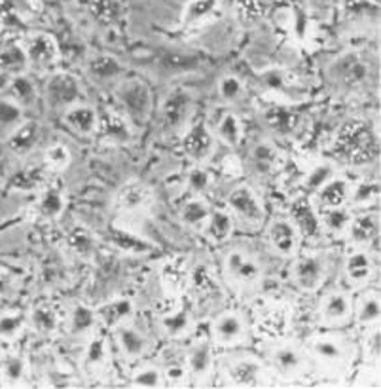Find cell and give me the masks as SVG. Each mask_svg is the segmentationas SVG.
Returning <instances> with one entry per match:
<instances>
[{"mask_svg": "<svg viewBox=\"0 0 381 389\" xmlns=\"http://www.w3.org/2000/svg\"><path fill=\"white\" fill-rule=\"evenodd\" d=\"M334 154L349 164H366L378 154V139L368 122L349 120L336 133L332 143Z\"/></svg>", "mask_w": 381, "mask_h": 389, "instance_id": "6da1fadb", "label": "cell"}, {"mask_svg": "<svg viewBox=\"0 0 381 389\" xmlns=\"http://www.w3.org/2000/svg\"><path fill=\"white\" fill-rule=\"evenodd\" d=\"M224 276L236 291L254 292L262 287L264 266L249 251L232 249L224 257Z\"/></svg>", "mask_w": 381, "mask_h": 389, "instance_id": "7a4b0ae2", "label": "cell"}, {"mask_svg": "<svg viewBox=\"0 0 381 389\" xmlns=\"http://www.w3.org/2000/svg\"><path fill=\"white\" fill-rule=\"evenodd\" d=\"M309 354L323 369L341 372L351 367L355 346L341 334H317L309 340Z\"/></svg>", "mask_w": 381, "mask_h": 389, "instance_id": "3957f363", "label": "cell"}, {"mask_svg": "<svg viewBox=\"0 0 381 389\" xmlns=\"http://www.w3.org/2000/svg\"><path fill=\"white\" fill-rule=\"evenodd\" d=\"M116 99L135 124H143L152 112L154 97L150 88L139 78H125L116 86Z\"/></svg>", "mask_w": 381, "mask_h": 389, "instance_id": "277c9868", "label": "cell"}, {"mask_svg": "<svg viewBox=\"0 0 381 389\" xmlns=\"http://www.w3.org/2000/svg\"><path fill=\"white\" fill-rule=\"evenodd\" d=\"M192 93L186 88H173L161 103V125L169 133H179L186 127L190 114H192Z\"/></svg>", "mask_w": 381, "mask_h": 389, "instance_id": "5b68a950", "label": "cell"}, {"mask_svg": "<svg viewBox=\"0 0 381 389\" xmlns=\"http://www.w3.org/2000/svg\"><path fill=\"white\" fill-rule=\"evenodd\" d=\"M257 328L271 342L283 338L292 325V308L286 302H268L254 313Z\"/></svg>", "mask_w": 381, "mask_h": 389, "instance_id": "8992f818", "label": "cell"}, {"mask_svg": "<svg viewBox=\"0 0 381 389\" xmlns=\"http://www.w3.org/2000/svg\"><path fill=\"white\" fill-rule=\"evenodd\" d=\"M270 361L273 370L286 380H296L305 372V355L294 342L273 340L270 348Z\"/></svg>", "mask_w": 381, "mask_h": 389, "instance_id": "52a82bcc", "label": "cell"}, {"mask_svg": "<svg viewBox=\"0 0 381 389\" xmlns=\"http://www.w3.org/2000/svg\"><path fill=\"white\" fill-rule=\"evenodd\" d=\"M328 72H330L332 82H336L341 88H347V90H353V88H361L368 82L370 65L359 54H343L338 59H334Z\"/></svg>", "mask_w": 381, "mask_h": 389, "instance_id": "ba28073f", "label": "cell"}, {"mask_svg": "<svg viewBox=\"0 0 381 389\" xmlns=\"http://www.w3.org/2000/svg\"><path fill=\"white\" fill-rule=\"evenodd\" d=\"M226 380L234 388H262L270 383V376L258 359L243 355L226 365Z\"/></svg>", "mask_w": 381, "mask_h": 389, "instance_id": "9c48e42d", "label": "cell"}, {"mask_svg": "<svg viewBox=\"0 0 381 389\" xmlns=\"http://www.w3.org/2000/svg\"><path fill=\"white\" fill-rule=\"evenodd\" d=\"M229 213L245 223L250 228H258L266 219V209H264L260 198L257 192L249 186H236L226 198Z\"/></svg>", "mask_w": 381, "mask_h": 389, "instance_id": "30bf717a", "label": "cell"}, {"mask_svg": "<svg viewBox=\"0 0 381 389\" xmlns=\"http://www.w3.org/2000/svg\"><path fill=\"white\" fill-rule=\"evenodd\" d=\"M213 340L222 346V348H234V346H241L249 340V325L239 312L228 310V312L220 313L215 321H213Z\"/></svg>", "mask_w": 381, "mask_h": 389, "instance_id": "8fae6325", "label": "cell"}, {"mask_svg": "<svg viewBox=\"0 0 381 389\" xmlns=\"http://www.w3.org/2000/svg\"><path fill=\"white\" fill-rule=\"evenodd\" d=\"M326 278V260L321 253H309L292 266V281L304 292L317 291Z\"/></svg>", "mask_w": 381, "mask_h": 389, "instance_id": "7c38bea8", "label": "cell"}, {"mask_svg": "<svg viewBox=\"0 0 381 389\" xmlns=\"http://www.w3.org/2000/svg\"><path fill=\"white\" fill-rule=\"evenodd\" d=\"M302 234L292 219H275L268 226V244L279 257L291 258L300 249Z\"/></svg>", "mask_w": 381, "mask_h": 389, "instance_id": "4fadbf2b", "label": "cell"}, {"mask_svg": "<svg viewBox=\"0 0 381 389\" xmlns=\"http://www.w3.org/2000/svg\"><path fill=\"white\" fill-rule=\"evenodd\" d=\"M46 95H48L49 103L54 104L56 109L67 111L72 104L80 103L82 86L69 72H59L56 77L49 78L48 86H46Z\"/></svg>", "mask_w": 381, "mask_h": 389, "instance_id": "5bb4252c", "label": "cell"}, {"mask_svg": "<svg viewBox=\"0 0 381 389\" xmlns=\"http://www.w3.org/2000/svg\"><path fill=\"white\" fill-rule=\"evenodd\" d=\"M353 315V300L343 291H332L321 300L319 317L325 327H340Z\"/></svg>", "mask_w": 381, "mask_h": 389, "instance_id": "9a60e30c", "label": "cell"}, {"mask_svg": "<svg viewBox=\"0 0 381 389\" xmlns=\"http://www.w3.org/2000/svg\"><path fill=\"white\" fill-rule=\"evenodd\" d=\"M182 150L190 160L197 164L211 158V154L215 150V137L205 122H197L188 129L186 135L182 137Z\"/></svg>", "mask_w": 381, "mask_h": 389, "instance_id": "2e32d148", "label": "cell"}, {"mask_svg": "<svg viewBox=\"0 0 381 389\" xmlns=\"http://www.w3.org/2000/svg\"><path fill=\"white\" fill-rule=\"evenodd\" d=\"M154 203V192L146 186L145 182L131 181L120 188L116 196V205L127 213H139L146 211Z\"/></svg>", "mask_w": 381, "mask_h": 389, "instance_id": "e0dca14e", "label": "cell"}, {"mask_svg": "<svg viewBox=\"0 0 381 389\" xmlns=\"http://www.w3.org/2000/svg\"><path fill=\"white\" fill-rule=\"evenodd\" d=\"M63 122L82 137H90L99 132V114L95 112V109H91L88 104L76 103L69 106L63 112Z\"/></svg>", "mask_w": 381, "mask_h": 389, "instance_id": "ac0fdd59", "label": "cell"}, {"mask_svg": "<svg viewBox=\"0 0 381 389\" xmlns=\"http://www.w3.org/2000/svg\"><path fill=\"white\" fill-rule=\"evenodd\" d=\"M374 276V258L364 247H355L346 258V278L351 285L368 283Z\"/></svg>", "mask_w": 381, "mask_h": 389, "instance_id": "d6986e66", "label": "cell"}, {"mask_svg": "<svg viewBox=\"0 0 381 389\" xmlns=\"http://www.w3.org/2000/svg\"><path fill=\"white\" fill-rule=\"evenodd\" d=\"M380 232V219L375 213H362L351 216L346 236L353 247H366L374 241Z\"/></svg>", "mask_w": 381, "mask_h": 389, "instance_id": "ffe728a7", "label": "cell"}, {"mask_svg": "<svg viewBox=\"0 0 381 389\" xmlns=\"http://www.w3.org/2000/svg\"><path fill=\"white\" fill-rule=\"evenodd\" d=\"M315 192H317V203L321 209L346 207L349 203V196H351V184L346 179L332 175Z\"/></svg>", "mask_w": 381, "mask_h": 389, "instance_id": "44dd1931", "label": "cell"}, {"mask_svg": "<svg viewBox=\"0 0 381 389\" xmlns=\"http://www.w3.org/2000/svg\"><path fill=\"white\" fill-rule=\"evenodd\" d=\"M264 122L271 132L277 133L281 137H291L302 125L298 112L292 111L289 106H268L264 111Z\"/></svg>", "mask_w": 381, "mask_h": 389, "instance_id": "7402d4cb", "label": "cell"}, {"mask_svg": "<svg viewBox=\"0 0 381 389\" xmlns=\"http://www.w3.org/2000/svg\"><path fill=\"white\" fill-rule=\"evenodd\" d=\"M213 348L209 340H200L195 342L192 348L188 349L186 354V365H188V372L194 376L195 380L200 382H205L211 372H213Z\"/></svg>", "mask_w": 381, "mask_h": 389, "instance_id": "603a6c76", "label": "cell"}, {"mask_svg": "<svg viewBox=\"0 0 381 389\" xmlns=\"http://www.w3.org/2000/svg\"><path fill=\"white\" fill-rule=\"evenodd\" d=\"M114 331H116V340H118L120 349H122V354L127 359H139L150 349L148 338L140 331L131 327L129 323H124V325H120Z\"/></svg>", "mask_w": 381, "mask_h": 389, "instance_id": "cb8c5ba5", "label": "cell"}, {"mask_svg": "<svg viewBox=\"0 0 381 389\" xmlns=\"http://www.w3.org/2000/svg\"><path fill=\"white\" fill-rule=\"evenodd\" d=\"M40 141V124L38 122H21L14 132L8 137V148L10 152L17 156H27L36 143Z\"/></svg>", "mask_w": 381, "mask_h": 389, "instance_id": "d4e9b609", "label": "cell"}, {"mask_svg": "<svg viewBox=\"0 0 381 389\" xmlns=\"http://www.w3.org/2000/svg\"><path fill=\"white\" fill-rule=\"evenodd\" d=\"M188 278H190V268L184 257L171 258L161 266V285L169 294L181 292L188 285Z\"/></svg>", "mask_w": 381, "mask_h": 389, "instance_id": "484cf974", "label": "cell"}, {"mask_svg": "<svg viewBox=\"0 0 381 389\" xmlns=\"http://www.w3.org/2000/svg\"><path fill=\"white\" fill-rule=\"evenodd\" d=\"M99 132L111 143H129L133 139L131 124L114 111H106L103 118H99Z\"/></svg>", "mask_w": 381, "mask_h": 389, "instance_id": "4316f807", "label": "cell"}, {"mask_svg": "<svg viewBox=\"0 0 381 389\" xmlns=\"http://www.w3.org/2000/svg\"><path fill=\"white\" fill-rule=\"evenodd\" d=\"M27 57L29 61L36 63L40 67H49V65H56V61L59 59V48H57V42L48 35H36L31 38L27 46Z\"/></svg>", "mask_w": 381, "mask_h": 389, "instance_id": "83f0119b", "label": "cell"}, {"mask_svg": "<svg viewBox=\"0 0 381 389\" xmlns=\"http://www.w3.org/2000/svg\"><path fill=\"white\" fill-rule=\"evenodd\" d=\"M67 205V198H65V190H63L61 182H51L44 188V192L40 194L38 200V213L42 219L46 221H54L61 215Z\"/></svg>", "mask_w": 381, "mask_h": 389, "instance_id": "f1b7e54d", "label": "cell"}, {"mask_svg": "<svg viewBox=\"0 0 381 389\" xmlns=\"http://www.w3.org/2000/svg\"><path fill=\"white\" fill-rule=\"evenodd\" d=\"M133 315V302L127 299H114L104 302L97 310L99 321L106 327L116 328L124 323H129V317Z\"/></svg>", "mask_w": 381, "mask_h": 389, "instance_id": "f546056e", "label": "cell"}, {"mask_svg": "<svg viewBox=\"0 0 381 389\" xmlns=\"http://www.w3.org/2000/svg\"><path fill=\"white\" fill-rule=\"evenodd\" d=\"M355 317L359 321V325L362 327H375L380 323V313H381V302L380 294L375 291L362 292L357 304L353 306Z\"/></svg>", "mask_w": 381, "mask_h": 389, "instance_id": "4dcf8cb0", "label": "cell"}, {"mask_svg": "<svg viewBox=\"0 0 381 389\" xmlns=\"http://www.w3.org/2000/svg\"><path fill=\"white\" fill-rule=\"evenodd\" d=\"M250 164L258 173H271L273 169H277L279 161H281V154H279L277 146L270 143V141H260L250 148L249 152Z\"/></svg>", "mask_w": 381, "mask_h": 389, "instance_id": "1f68e13d", "label": "cell"}, {"mask_svg": "<svg viewBox=\"0 0 381 389\" xmlns=\"http://www.w3.org/2000/svg\"><path fill=\"white\" fill-rule=\"evenodd\" d=\"M192 315L186 308H173L160 317L161 331L171 338H182L192 331Z\"/></svg>", "mask_w": 381, "mask_h": 389, "instance_id": "d6a6232c", "label": "cell"}, {"mask_svg": "<svg viewBox=\"0 0 381 389\" xmlns=\"http://www.w3.org/2000/svg\"><path fill=\"white\" fill-rule=\"evenodd\" d=\"M207 234L209 241L213 244H224L228 241L232 234H234V216L229 211H224V209H216V211H211V216H209L207 226L203 230Z\"/></svg>", "mask_w": 381, "mask_h": 389, "instance_id": "836d02e7", "label": "cell"}, {"mask_svg": "<svg viewBox=\"0 0 381 389\" xmlns=\"http://www.w3.org/2000/svg\"><path fill=\"white\" fill-rule=\"evenodd\" d=\"M209 216H211V207L207 202H203L200 196H195L194 200H188L181 209L182 223L186 224L188 228L203 232L207 226Z\"/></svg>", "mask_w": 381, "mask_h": 389, "instance_id": "e575fe53", "label": "cell"}, {"mask_svg": "<svg viewBox=\"0 0 381 389\" xmlns=\"http://www.w3.org/2000/svg\"><path fill=\"white\" fill-rule=\"evenodd\" d=\"M88 72L95 78L97 82H108V80H116L124 74V67L122 63L112 56H95L88 65Z\"/></svg>", "mask_w": 381, "mask_h": 389, "instance_id": "d590c367", "label": "cell"}, {"mask_svg": "<svg viewBox=\"0 0 381 389\" xmlns=\"http://www.w3.org/2000/svg\"><path fill=\"white\" fill-rule=\"evenodd\" d=\"M67 247H69L78 258L83 260H90L95 255V237L91 234L90 230L83 228V226H74L70 230L69 236H67Z\"/></svg>", "mask_w": 381, "mask_h": 389, "instance_id": "8d00e7d4", "label": "cell"}, {"mask_svg": "<svg viewBox=\"0 0 381 389\" xmlns=\"http://www.w3.org/2000/svg\"><path fill=\"white\" fill-rule=\"evenodd\" d=\"M97 312H93L91 308L83 304H74L72 312L69 315V331L74 336H90L93 328L97 325Z\"/></svg>", "mask_w": 381, "mask_h": 389, "instance_id": "74e56055", "label": "cell"}, {"mask_svg": "<svg viewBox=\"0 0 381 389\" xmlns=\"http://www.w3.org/2000/svg\"><path fill=\"white\" fill-rule=\"evenodd\" d=\"M292 223L296 224L302 236H315L321 232V221L317 209L311 203L302 202L294 207V219Z\"/></svg>", "mask_w": 381, "mask_h": 389, "instance_id": "f35d334b", "label": "cell"}, {"mask_svg": "<svg viewBox=\"0 0 381 389\" xmlns=\"http://www.w3.org/2000/svg\"><path fill=\"white\" fill-rule=\"evenodd\" d=\"M216 135H218V139H222V143H226L228 146H234V148L239 146L243 135H245L241 120L237 118L234 112H226L216 124Z\"/></svg>", "mask_w": 381, "mask_h": 389, "instance_id": "ab89813d", "label": "cell"}, {"mask_svg": "<svg viewBox=\"0 0 381 389\" xmlns=\"http://www.w3.org/2000/svg\"><path fill=\"white\" fill-rule=\"evenodd\" d=\"M6 91H8V97L14 99L15 103L21 104V106L35 104L36 99H38L35 84L31 82V78L21 77V74H15L14 78H10V84H8Z\"/></svg>", "mask_w": 381, "mask_h": 389, "instance_id": "60d3db41", "label": "cell"}, {"mask_svg": "<svg viewBox=\"0 0 381 389\" xmlns=\"http://www.w3.org/2000/svg\"><path fill=\"white\" fill-rule=\"evenodd\" d=\"M321 230H326L334 236H346L347 226L351 223V213L346 207L323 209L319 215Z\"/></svg>", "mask_w": 381, "mask_h": 389, "instance_id": "b9f144b4", "label": "cell"}, {"mask_svg": "<svg viewBox=\"0 0 381 389\" xmlns=\"http://www.w3.org/2000/svg\"><path fill=\"white\" fill-rule=\"evenodd\" d=\"M83 365L90 370H103L108 367V344L103 336H93L83 354Z\"/></svg>", "mask_w": 381, "mask_h": 389, "instance_id": "7bdbcfd3", "label": "cell"}, {"mask_svg": "<svg viewBox=\"0 0 381 389\" xmlns=\"http://www.w3.org/2000/svg\"><path fill=\"white\" fill-rule=\"evenodd\" d=\"M31 323L33 327L42 334H54L59 328V317H57V312L51 306H46V304H40L36 306L31 313Z\"/></svg>", "mask_w": 381, "mask_h": 389, "instance_id": "ee69618b", "label": "cell"}, {"mask_svg": "<svg viewBox=\"0 0 381 389\" xmlns=\"http://www.w3.org/2000/svg\"><path fill=\"white\" fill-rule=\"evenodd\" d=\"M112 244L116 245L118 249L125 251V253H131V255H146L152 249L150 244H146L140 237L133 236V234L124 232V230H114L112 232Z\"/></svg>", "mask_w": 381, "mask_h": 389, "instance_id": "f6af8a7d", "label": "cell"}, {"mask_svg": "<svg viewBox=\"0 0 381 389\" xmlns=\"http://www.w3.org/2000/svg\"><path fill=\"white\" fill-rule=\"evenodd\" d=\"M188 285L192 287L195 291L197 296L201 299H207V296H213L216 291H218V285H216L215 278L209 273L207 268H197L195 271H190V278H188Z\"/></svg>", "mask_w": 381, "mask_h": 389, "instance_id": "bcb514c9", "label": "cell"}, {"mask_svg": "<svg viewBox=\"0 0 381 389\" xmlns=\"http://www.w3.org/2000/svg\"><path fill=\"white\" fill-rule=\"evenodd\" d=\"M218 95L224 103H237L245 95V84L236 74H226L218 80Z\"/></svg>", "mask_w": 381, "mask_h": 389, "instance_id": "7dc6e473", "label": "cell"}, {"mask_svg": "<svg viewBox=\"0 0 381 389\" xmlns=\"http://www.w3.org/2000/svg\"><path fill=\"white\" fill-rule=\"evenodd\" d=\"M44 164H46V167H49L51 171H56V173L65 171V169L70 166L69 148L65 145H61V143L49 145L48 150H46V156H44Z\"/></svg>", "mask_w": 381, "mask_h": 389, "instance_id": "c3c4849f", "label": "cell"}, {"mask_svg": "<svg viewBox=\"0 0 381 389\" xmlns=\"http://www.w3.org/2000/svg\"><path fill=\"white\" fill-rule=\"evenodd\" d=\"M131 382L135 388H161L165 386V376L158 367H143L133 374Z\"/></svg>", "mask_w": 381, "mask_h": 389, "instance_id": "681fc988", "label": "cell"}, {"mask_svg": "<svg viewBox=\"0 0 381 389\" xmlns=\"http://www.w3.org/2000/svg\"><path fill=\"white\" fill-rule=\"evenodd\" d=\"M29 57L27 51L21 48H6L0 51V67L6 70V72H19V70L25 69Z\"/></svg>", "mask_w": 381, "mask_h": 389, "instance_id": "f907efd6", "label": "cell"}, {"mask_svg": "<svg viewBox=\"0 0 381 389\" xmlns=\"http://www.w3.org/2000/svg\"><path fill=\"white\" fill-rule=\"evenodd\" d=\"M23 122V106L14 99H0V125L4 127H17Z\"/></svg>", "mask_w": 381, "mask_h": 389, "instance_id": "816d5d0a", "label": "cell"}, {"mask_svg": "<svg viewBox=\"0 0 381 389\" xmlns=\"http://www.w3.org/2000/svg\"><path fill=\"white\" fill-rule=\"evenodd\" d=\"M211 182H213V175L205 167L197 166L188 173L186 184L190 188V192H194L195 196L205 194L209 188H211Z\"/></svg>", "mask_w": 381, "mask_h": 389, "instance_id": "f5cc1de1", "label": "cell"}, {"mask_svg": "<svg viewBox=\"0 0 381 389\" xmlns=\"http://www.w3.org/2000/svg\"><path fill=\"white\" fill-rule=\"evenodd\" d=\"M380 196V188L375 182H361L357 186H351V196H349V202H353L355 205H370L374 203Z\"/></svg>", "mask_w": 381, "mask_h": 389, "instance_id": "db71d44e", "label": "cell"}, {"mask_svg": "<svg viewBox=\"0 0 381 389\" xmlns=\"http://www.w3.org/2000/svg\"><path fill=\"white\" fill-rule=\"evenodd\" d=\"M188 372V365H186V357L182 359H169L165 363V369H163V376H165V382H173V383H182V380H186Z\"/></svg>", "mask_w": 381, "mask_h": 389, "instance_id": "11a10c76", "label": "cell"}, {"mask_svg": "<svg viewBox=\"0 0 381 389\" xmlns=\"http://www.w3.org/2000/svg\"><path fill=\"white\" fill-rule=\"evenodd\" d=\"M25 321L19 313H6L0 317V338H15L21 333Z\"/></svg>", "mask_w": 381, "mask_h": 389, "instance_id": "9f6ffc18", "label": "cell"}, {"mask_svg": "<svg viewBox=\"0 0 381 389\" xmlns=\"http://www.w3.org/2000/svg\"><path fill=\"white\" fill-rule=\"evenodd\" d=\"M364 357L370 365H375L380 361V327L368 328L366 338H364Z\"/></svg>", "mask_w": 381, "mask_h": 389, "instance_id": "6f0895ef", "label": "cell"}, {"mask_svg": "<svg viewBox=\"0 0 381 389\" xmlns=\"http://www.w3.org/2000/svg\"><path fill=\"white\" fill-rule=\"evenodd\" d=\"M2 372H4V378L8 382H21L23 376H25V363L21 357H8L4 365H2Z\"/></svg>", "mask_w": 381, "mask_h": 389, "instance_id": "680465c9", "label": "cell"}, {"mask_svg": "<svg viewBox=\"0 0 381 389\" xmlns=\"http://www.w3.org/2000/svg\"><path fill=\"white\" fill-rule=\"evenodd\" d=\"M332 167L328 166V164H323V166L315 167L309 177H307V186L313 188V190H317L321 184H325L330 177H332Z\"/></svg>", "mask_w": 381, "mask_h": 389, "instance_id": "91938a15", "label": "cell"}, {"mask_svg": "<svg viewBox=\"0 0 381 389\" xmlns=\"http://www.w3.org/2000/svg\"><path fill=\"white\" fill-rule=\"evenodd\" d=\"M194 59H188V57H165L163 59L165 69H186V67H194Z\"/></svg>", "mask_w": 381, "mask_h": 389, "instance_id": "94428289", "label": "cell"}, {"mask_svg": "<svg viewBox=\"0 0 381 389\" xmlns=\"http://www.w3.org/2000/svg\"><path fill=\"white\" fill-rule=\"evenodd\" d=\"M8 291V278L4 273H0V294H4Z\"/></svg>", "mask_w": 381, "mask_h": 389, "instance_id": "6125c7cd", "label": "cell"}]
</instances>
